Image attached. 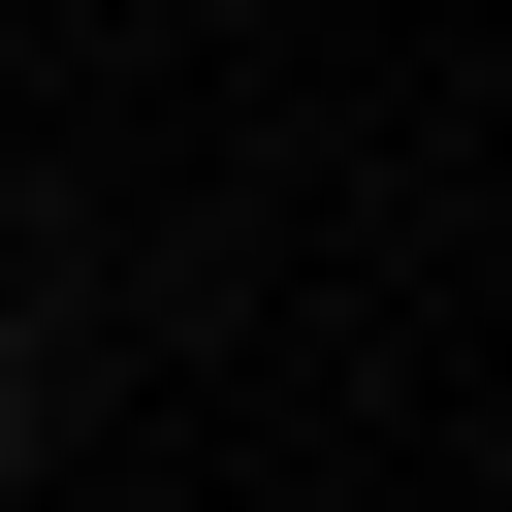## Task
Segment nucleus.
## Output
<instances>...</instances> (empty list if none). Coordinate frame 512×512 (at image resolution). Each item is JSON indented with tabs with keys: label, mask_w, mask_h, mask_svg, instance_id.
<instances>
[{
	"label": "nucleus",
	"mask_w": 512,
	"mask_h": 512,
	"mask_svg": "<svg viewBox=\"0 0 512 512\" xmlns=\"http://www.w3.org/2000/svg\"><path fill=\"white\" fill-rule=\"evenodd\" d=\"M0 448H32V320H0Z\"/></svg>",
	"instance_id": "f257e3e1"
}]
</instances>
